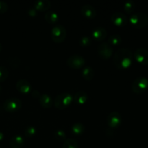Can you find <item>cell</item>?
<instances>
[{"label": "cell", "mask_w": 148, "mask_h": 148, "mask_svg": "<svg viewBox=\"0 0 148 148\" xmlns=\"http://www.w3.org/2000/svg\"><path fill=\"white\" fill-rule=\"evenodd\" d=\"M107 36V31L104 27H97L92 30V37L97 41H103Z\"/></svg>", "instance_id": "5bb4252c"}, {"label": "cell", "mask_w": 148, "mask_h": 148, "mask_svg": "<svg viewBox=\"0 0 148 148\" xmlns=\"http://www.w3.org/2000/svg\"><path fill=\"white\" fill-rule=\"evenodd\" d=\"M59 15L56 12L53 11V10H50V11L46 12L45 14V20L46 22L50 24H55L59 21Z\"/></svg>", "instance_id": "d6986e66"}, {"label": "cell", "mask_w": 148, "mask_h": 148, "mask_svg": "<svg viewBox=\"0 0 148 148\" xmlns=\"http://www.w3.org/2000/svg\"><path fill=\"white\" fill-rule=\"evenodd\" d=\"M54 137L58 141H60V142H62V141L64 142L65 140H66V133H65V132L64 131V130H57V131L55 132Z\"/></svg>", "instance_id": "4316f807"}, {"label": "cell", "mask_w": 148, "mask_h": 148, "mask_svg": "<svg viewBox=\"0 0 148 148\" xmlns=\"http://www.w3.org/2000/svg\"><path fill=\"white\" fill-rule=\"evenodd\" d=\"M111 22L114 23L115 25L119 27H122L126 25L128 23V18L127 16L121 12H116L111 15Z\"/></svg>", "instance_id": "8fae6325"}, {"label": "cell", "mask_w": 148, "mask_h": 148, "mask_svg": "<svg viewBox=\"0 0 148 148\" xmlns=\"http://www.w3.org/2000/svg\"><path fill=\"white\" fill-rule=\"evenodd\" d=\"M113 52V47L108 42H103L98 47V55L103 59H110L112 56Z\"/></svg>", "instance_id": "ba28073f"}, {"label": "cell", "mask_w": 148, "mask_h": 148, "mask_svg": "<svg viewBox=\"0 0 148 148\" xmlns=\"http://www.w3.org/2000/svg\"><path fill=\"white\" fill-rule=\"evenodd\" d=\"M9 72L5 66H0V82H3L7 78Z\"/></svg>", "instance_id": "83f0119b"}, {"label": "cell", "mask_w": 148, "mask_h": 148, "mask_svg": "<svg viewBox=\"0 0 148 148\" xmlns=\"http://www.w3.org/2000/svg\"><path fill=\"white\" fill-rule=\"evenodd\" d=\"M135 9V4L132 0H128L124 4V10L128 14H132Z\"/></svg>", "instance_id": "603a6c76"}, {"label": "cell", "mask_w": 148, "mask_h": 148, "mask_svg": "<svg viewBox=\"0 0 148 148\" xmlns=\"http://www.w3.org/2000/svg\"><path fill=\"white\" fill-rule=\"evenodd\" d=\"M62 148H79V145L76 140L69 138L64 142Z\"/></svg>", "instance_id": "cb8c5ba5"}, {"label": "cell", "mask_w": 148, "mask_h": 148, "mask_svg": "<svg viewBox=\"0 0 148 148\" xmlns=\"http://www.w3.org/2000/svg\"><path fill=\"white\" fill-rule=\"evenodd\" d=\"M4 134H3L1 132H0V141H1V140H2L3 139H4Z\"/></svg>", "instance_id": "1f68e13d"}, {"label": "cell", "mask_w": 148, "mask_h": 148, "mask_svg": "<svg viewBox=\"0 0 148 148\" xmlns=\"http://www.w3.org/2000/svg\"><path fill=\"white\" fill-rule=\"evenodd\" d=\"M37 12H38V11L34 8V7H33V8H30V10L27 11V13H28L29 15H30V17H36V16L37 15Z\"/></svg>", "instance_id": "4dcf8cb0"}, {"label": "cell", "mask_w": 148, "mask_h": 148, "mask_svg": "<svg viewBox=\"0 0 148 148\" xmlns=\"http://www.w3.org/2000/svg\"><path fill=\"white\" fill-rule=\"evenodd\" d=\"M10 63L12 66H13L14 67H17L20 65V60L18 58H10Z\"/></svg>", "instance_id": "f546056e"}, {"label": "cell", "mask_w": 148, "mask_h": 148, "mask_svg": "<svg viewBox=\"0 0 148 148\" xmlns=\"http://www.w3.org/2000/svg\"><path fill=\"white\" fill-rule=\"evenodd\" d=\"M72 102H73V95L69 92H63L56 97L53 104L56 108L62 110L69 106Z\"/></svg>", "instance_id": "3957f363"}, {"label": "cell", "mask_w": 148, "mask_h": 148, "mask_svg": "<svg viewBox=\"0 0 148 148\" xmlns=\"http://www.w3.org/2000/svg\"><path fill=\"white\" fill-rule=\"evenodd\" d=\"M130 23L134 28L142 29L148 25V17L143 12L134 13L130 17Z\"/></svg>", "instance_id": "7a4b0ae2"}, {"label": "cell", "mask_w": 148, "mask_h": 148, "mask_svg": "<svg viewBox=\"0 0 148 148\" xmlns=\"http://www.w3.org/2000/svg\"><path fill=\"white\" fill-rule=\"evenodd\" d=\"M16 88L20 92L27 94L31 92L32 87L28 80L25 79H19L16 83Z\"/></svg>", "instance_id": "7c38bea8"}, {"label": "cell", "mask_w": 148, "mask_h": 148, "mask_svg": "<svg viewBox=\"0 0 148 148\" xmlns=\"http://www.w3.org/2000/svg\"><path fill=\"white\" fill-rule=\"evenodd\" d=\"M4 110L7 112L13 113L18 111L22 107V101L17 98H10L4 103Z\"/></svg>", "instance_id": "8992f818"}, {"label": "cell", "mask_w": 148, "mask_h": 148, "mask_svg": "<svg viewBox=\"0 0 148 148\" xmlns=\"http://www.w3.org/2000/svg\"><path fill=\"white\" fill-rule=\"evenodd\" d=\"M66 64L72 69H78L82 68L85 64V59L79 54H74L69 56L66 60Z\"/></svg>", "instance_id": "52a82bcc"}, {"label": "cell", "mask_w": 148, "mask_h": 148, "mask_svg": "<svg viewBox=\"0 0 148 148\" xmlns=\"http://www.w3.org/2000/svg\"><path fill=\"white\" fill-rule=\"evenodd\" d=\"M81 73H82V76L83 77L84 79L88 81L92 79V78L94 77V75H95L93 69L89 66H85V67L82 68Z\"/></svg>", "instance_id": "ffe728a7"}, {"label": "cell", "mask_w": 148, "mask_h": 148, "mask_svg": "<svg viewBox=\"0 0 148 148\" xmlns=\"http://www.w3.org/2000/svg\"><path fill=\"white\" fill-rule=\"evenodd\" d=\"M51 7V2L49 0H37L34 2V7L37 11H47Z\"/></svg>", "instance_id": "e0dca14e"}, {"label": "cell", "mask_w": 148, "mask_h": 148, "mask_svg": "<svg viewBox=\"0 0 148 148\" xmlns=\"http://www.w3.org/2000/svg\"><path fill=\"white\" fill-rule=\"evenodd\" d=\"M85 130V126L80 122L75 123L71 127V131H72V134H74L75 135H81V134H83Z\"/></svg>", "instance_id": "44dd1931"}, {"label": "cell", "mask_w": 148, "mask_h": 148, "mask_svg": "<svg viewBox=\"0 0 148 148\" xmlns=\"http://www.w3.org/2000/svg\"><path fill=\"white\" fill-rule=\"evenodd\" d=\"M122 41L121 36L119 34H113L108 37V43L111 45V46H119Z\"/></svg>", "instance_id": "7402d4cb"}, {"label": "cell", "mask_w": 148, "mask_h": 148, "mask_svg": "<svg viewBox=\"0 0 148 148\" xmlns=\"http://www.w3.org/2000/svg\"><path fill=\"white\" fill-rule=\"evenodd\" d=\"M1 86H0V92H1Z\"/></svg>", "instance_id": "836d02e7"}, {"label": "cell", "mask_w": 148, "mask_h": 148, "mask_svg": "<svg viewBox=\"0 0 148 148\" xmlns=\"http://www.w3.org/2000/svg\"><path fill=\"white\" fill-rule=\"evenodd\" d=\"M81 13L85 17L88 19H93L96 17L97 12L93 6L91 4H84L81 7Z\"/></svg>", "instance_id": "4fadbf2b"}, {"label": "cell", "mask_w": 148, "mask_h": 148, "mask_svg": "<svg viewBox=\"0 0 148 148\" xmlns=\"http://www.w3.org/2000/svg\"><path fill=\"white\" fill-rule=\"evenodd\" d=\"M134 58L140 64L148 65V50L144 48H138L134 51Z\"/></svg>", "instance_id": "30bf717a"}, {"label": "cell", "mask_w": 148, "mask_h": 148, "mask_svg": "<svg viewBox=\"0 0 148 148\" xmlns=\"http://www.w3.org/2000/svg\"><path fill=\"white\" fill-rule=\"evenodd\" d=\"M107 124L111 128H118L122 122V118L119 113L113 111L110 113L106 118Z\"/></svg>", "instance_id": "9c48e42d"}, {"label": "cell", "mask_w": 148, "mask_h": 148, "mask_svg": "<svg viewBox=\"0 0 148 148\" xmlns=\"http://www.w3.org/2000/svg\"><path fill=\"white\" fill-rule=\"evenodd\" d=\"M133 62V54L131 50L121 48L116 51L114 56V63L119 69H127L131 66Z\"/></svg>", "instance_id": "6da1fadb"}, {"label": "cell", "mask_w": 148, "mask_h": 148, "mask_svg": "<svg viewBox=\"0 0 148 148\" xmlns=\"http://www.w3.org/2000/svg\"><path fill=\"white\" fill-rule=\"evenodd\" d=\"M37 133V129L34 126H28L25 130V135L27 137H33Z\"/></svg>", "instance_id": "d4e9b609"}, {"label": "cell", "mask_w": 148, "mask_h": 148, "mask_svg": "<svg viewBox=\"0 0 148 148\" xmlns=\"http://www.w3.org/2000/svg\"><path fill=\"white\" fill-rule=\"evenodd\" d=\"M1 50H2V46H1V44L0 43V52L1 51Z\"/></svg>", "instance_id": "d6a6232c"}, {"label": "cell", "mask_w": 148, "mask_h": 148, "mask_svg": "<svg viewBox=\"0 0 148 148\" xmlns=\"http://www.w3.org/2000/svg\"><path fill=\"white\" fill-rule=\"evenodd\" d=\"M147 89L148 79L145 77H138L133 81L132 84V90L136 94L144 93Z\"/></svg>", "instance_id": "277c9868"}, {"label": "cell", "mask_w": 148, "mask_h": 148, "mask_svg": "<svg viewBox=\"0 0 148 148\" xmlns=\"http://www.w3.org/2000/svg\"><path fill=\"white\" fill-rule=\"evenodd\" d=\"M88 98V95L86 92L85 91H78L77 92L75 93V95L73 96V101L76 103L77 104L79 105H83L87 102Z\"/></svg>", "instance_id": "ac0fdd59"}, {"label": "cell", "mask_w": 148, "mask_h": 148, "mask_svg": "<svg viewBox=\"0 0 148 148\" xmlns=\"http://www.w3.org/2000/svg\"><path fill=\"white\" fill-rule=\"evenodd\" d=\"M40 106L45 108H49L53 105V100L51 97L46 93L41 94L38 98Z\"/></svg>", "instance_id": "2e32d148"}, {"label": "cell", "mask_w": 148, "mask_h": 148, "mask_svg": "<svg viewBox=\"0 0 148 148\" xmlns=\"http://www.w3.org/2000/svg\"><path fill=\"white\" fill-rule=\"evenodd\" d=\"M25 144V140L20 134L14 135L10 140V146L11 148H22Z\"/></svg>", "instance_id": "9a60e30c"}, {"label": "cell", "mask_w": 148, "mask_h": 148, "mask_svg": "<svg viewBox=\"0 0 148 148\" xmlns=\"http://www.w3.org/2000/svg\"><path fill=\"white\" fill-rule=\"evenodd\" d=\"M79 43L82 47H88L92 43V40L88 36H83L79 38Z\"/></svg>", "instance_id": "484cf974"}, {"label": "cell", "mask_w": 148, "mask_h": 148, "mask_svg": "<svg viewBox=\"0 0 148 148\" xmlns=\"http://www.w3.org/2000/svg\"><path fill=\"white\" fill-rule=\"evenodd\" d=\"M8 10V4L4 1L0 0V13H5Z\"/></svg>", "instance_id": "f1b7e54d"}, {"label": "cell", "mask_w": 148, "mask_h": 148, "mask_svg": "<svg viewBox=\"0 0 148 148\" xmlns=\"http://www.w3.org/2000/svg\"><path fill=\"white\" fill-rule=\"evenodd\" d=\"M51 38L55 43H60L64 41L66 37V30L62 25L57 24L52 28L51 32Z\"/></svg>", "instance_id": "5b68a950"}]
</instances>
